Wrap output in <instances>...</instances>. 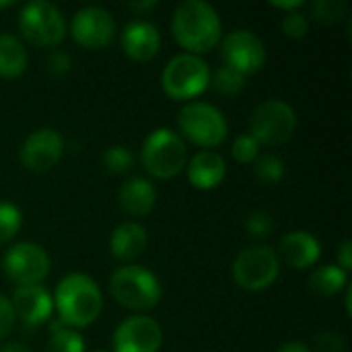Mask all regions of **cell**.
Listing matches in <instances>:
<instances>
[{"label":"cell","mask_w":352,"mask_h":352,"mask_svg":"<svg viewBox=\"0 0 352 352\" xmlns=\"http://www.w3.org/2000/svg\"><path fill=\"white\" fill-rule=\"evenodd\" d=\"M171 33L188 54L200 56L221 43V16L204 0H184L171 16Z\"/></svg>","instance_id":"1"},{"label":"cell","mask_w":352,"mask_h":352,"mask_svg":"<svg viewBox=\"0 0 352 352\" xmlns=\"http://www.w3.org/2000/svg\"><path fill=\"white\" fill-rule=\"evenodd\" d=\"M52 299L60 322L74 330L91 326L103 309V295L99 285L82 272L66 274L56 285Z\"/></svg>","instance_id":"2"},{"label":"cell","mask_w":352,"mask_h":352,"mask_svg":"<svg viewBox=\"0 0 352 352\" xmlns=\"http://www.w3.org/2000/svg\"><path fill=\"white\" fill-rule=\"evenodd\" d=\"M109 293L126 309L148 311L159 305L163 287L155 272L142 266L126 264L120 266L109 278Z\"/></svg>","instance_id":"3"},{"label":"cell","mask_w":352,"mask_h":352,"mask_svg":"<svg viewBox=\"0 0 352 352\" xmlns=\"http://www.w3.org/2000/svg\"><path fill=\"white\" fill-rule=\"evenodd\" d=\"M140 163L151 177L161 182L179 175L188 163V148L184 138L169 128L153 130L142 144Z\"/></svg>","instance_id":"4"},{"label":"cell","mask_w":352,"mask_h":352,"mask_svg":"<svg viewBox=\"0 0 352 352\" xmlns=\"http://www.w3.org/2000/svg\"><path fill=\"white\" fill-rule=\"evenodd\" d=\"M177 126L184 138L202 148L221 146L229 134L225 113L219 107L202 101H192L184 105L177 113Z\"/></svg>","instance_id":"5"},{"label":"cell","mask_w":352,"mask_h":352,"mask_svg":"<svg viewBox=\"0 0 352 352\" xmlns=\"http://www.w3.org/2000/svg\"><path fill=\"white\" fill-rule=\"evenodd\" d=\"M161 85L167 97L188 101L202 95L210 87V68L200 56L179 54L165 64Z\"/></svg>","instance_id":"6"},{"label":"cell","mask_w":352,"mask_h":352,"mask_svg":"<svg viewBox=\"0 0 352 352\" xmlns=\"http://www.w3.org/2000/svg\"><path fill=\"white\" fill-rule=\"evenodd\" d=\"M66 29L62 10L47 0H31L19 12V31L33 45L56 47L66 37Z\"/></svg>","instance_id":"7"},{"label":"cell","mask_w":352,"mask_h":352,"mask_svg":"<svg viewBox=\"0 0 352 352\" xmlns=\"http://www.w3.org/2000/svg\"><path fill=\"white\" fill-rule=\"evenodd\" d=\"M297 128L295 109L283 99L262 101L250 118V136L260 146L285 144Z\"/></svg>","instance_id":"8"},{"label":"cell","mask_w":352,"mask_h":352,"mask_svg":"<svg viewBox=\"0 0 352 352\" xmlns=\"http://www.w3.org/2000/svg\"><path fill=\"white\" fill-rule=\"evenodd\" d=\"M233 280L245 291H264L276 283L280 274V260L268 245H254L243 250L231 268Z\"/></svg>","instance_id":"9"},{"label":"cell","mask_w":352,"mask_h":352,"mask_svg":"<svg viewBox=\"0 0 352 352\" xmlns=\"http://www.w3.org/2000/svg\"><path fill=\"white\" fill-rule=\"evenodd\" d=\"M50 268L47 252L33 241L14 243L2 256V270L16 287L39 285L50 274Z\"/></svg>","instance_id":"10"},{"label":"cell","mask_w":352,"mask_h":352,"mask_svg":"<svg viewBox=\"0 0 352 352\" xmlns=\"http://www.w3.org/2000/svg\"><path fill=\"white\" fill-rule=\"evenodd\" d=\"M221 56L225 66L241 72L243 76L256 74L266 64V45L250 29H237L221 41Z\"/></svg>","instance_id":"11"},{"label":"cell","mask_w":352,"mask_h":352,"mask_svg":"<svg viewBox=\"0 0 352 352\" xmlns=\"http://www.w3.org/2000/svg\"><path fill=\"white\" fill-rule=\"evenodd\" d=\"M70 33L80 47L101 50L116 37V19L101 6H85L72 16Z\"/></svg>","instance_id":"12"},{"label":"cell","mask_w":352,"mask_h":352,"mask_svg":"<svg viewBox=\"0 0 352 352\" xmlns=\"http://www.w3.org/2000/svg\"><path fill=\"white\" fill-rule=\"evenodd\" d=\"M64 155V138L54 128H39L31 132L21 144L19 159L25 169L33 173H45L58 165Z\"/></svg>","instance_id":"13"},{"label":"cell","mask_w":352,"mask_h":352,"mask_svg":"<svg viewBox=\"0 0 352 352\" xmlns=\"http://www.w3.org/2000/svg\"><path fill=\"white\" fill-rule=\"evenodd\" d=\"M111 342L113 352H159L163 330L148 316H132L116 328Z\"/></svg>","instance_id":"14"},{"label":"cell","mask_w":352,"mask_h":352,"mask_svg":"<svg viewBox=\"0 0 352 352\" xmlns=\"http://www.w3.org/2000/svg\"><path fill=\"white\" fill-rule=\"evenodd\" d=\"M10 303L16 320H21L27 328L45 324L54 314V299L41 285L16 287Z\"/></svg>","instance_id":"15"},{"label":"cell","mask_w":352,"mask_h":352,"mask_svg":"<svg viewBox=\"0 0 352 352\" xmlns=\"http://www.w3.org/2000/svg\"><path fill=\"white\" fill-rule=\"evenodd\" d=\"M276 256L287 266L295 270H305V268H311L320 260L322 243L309 231H291L280 239Z\"/></svg>","instance_id":"16"},{"label":"cell","mask_w":352,"mask_h":352,"mask_svg":"<svg viewBox=\"0 0 352 352\" xmlns=\"http://www.w3.org/2000/svg\"><path fill=\"white\" fill-rule=\"evenodd\" d=\"M122 50L134 62H151L161 50V33L148 21H132L122 31Z\"/></svg>","instance_id":"17"},{"label":"cell","mask_w":352,"mask_h":352,"mask_svg":"<svg viewBox=\"0 0 352 352\" xmlns=\"http://www.w3.org/2000/svg\"><path fill=\"white\" fill-rule=\"evenodd\" d=\"M118 204L126 214L144 219L157 204V190L146 177H130L118 190Z\"/></svg>","instance_id":"18"},{"label":"cell","mask_w":352,"mask_h":352,"mask_svg":"<svg viewBox=\"0 0 352 352\" xmlns=\"http://www.w3.org/2000/svg\"><path fill=\"white\" fill-rule=\"evenodd\" d=\"M227 175L225 159L214 151H200L188 163V182L198 190H214Z\"/></svg>","instance_id":"19"},{"label":"cell","mask_w":352,"mask_h":352,"mask_svg":"<svg viewBox=\"0 0 352 352\" xmlns=\"http://www.w3.org/2000/svg\"><path fill=\"white\" fill-rule=\"evenodd\" d=\"M146 231L142 225L138 223H122L113 229L111 239H109V250L113 254V258L122 260V262H132L138 256H142V252L146 250Z\"/></svg>","instance_id":"20"},{"label":"cell","mask_w":352,"mask_h":352,"mask_svg":"<svg viewBox=\"0 0 352 352\" xmlns=\"http://www.w3.org/2000/svg\"><path fill=\"white\" fill-rule=\"evenodd\" d=\"M27 68V50L12 33H0V76L16 78Z\"/></svg>","instance_id":"21"},{"label":"cell","mask_w":352,"mask_h":352,"mask_svg":"<svg viewBox=\"0 0 352 352\" xmlns=\"http://www.w3.org/2000/svg\"><path fill=\"white\" fill-rule=\"evenodd\" d=\"M349 287V272L338 266H322L309 276V291L318 297H334Z\"/></svg>","instance_id":"22"},{"label":"cell","mask_w":352,"mask_h":352,"mask_svg":"<svg viewBox=\"0 0 352 352\" xmlns=\"http://www.w3.org/2000/svg\"><path fill=\"white\" fill-rule=\"evenodd\" d=\"M47 352H85V338L78 330L68 328L62 322H54L50 326Z\"/></svg>","instance_id":"23"},{"label":"cell","mask_w":352,"mask_h":352,"mask_svg":"<svg viewBox=\"0 0 352 352\" xmlns=\"http://www.w3.org/2000/svg\"><path fill=\"white\" fill-rule=\"evenodd\" d=\"M245 80H248V76H243L241 72H237L229 66H221L214 72H210V85L214 87V91H219L221 95H227V97L239 95L245 89Z\"/></svg>","instance_id":"24"},{"label":"cell","mask_w":352,"mask_h":352,"mask_svg":"<svg viewBox=\"0 0 352 352\" xmlns=\"http://www.w3.org/2000/svg\"><path fill=\"white\" fill-rule=\"evenodd\" d=\"M254 173L258 177L260 184H278L285 175V163L280 157L276 155H262L256 159V165H254Z\"/></svg>","instance_id":"25"},{"label":"cell","mask_w":352,"mask_h":352,"mask_svg":"<svg viewBox=\"0 0 352 352\" xmlns=\"http://www.w3.org/2000/svg\"><path fill=\"white\" fill-rule=\"evenodd\" d=\"M103 165H105V169L109 173L122 175V173H128L134 167V155H132V151L128 146L116 144V146H109L103 153Z\"/></svg>","instance_id":"26"},{"label":"cell","mask_w":352,"mask_h":352,"mask_svg":"<svg viewBox=\"0 0 352 352\" xmlns=\"http://www.w3.org/2000/svg\"><path fill=\"white\" fill-rule=\"evenodd\" d=\"M23 225L21 210L10 202H0V245L8 243Z\"/></svg>","instance_id":"27"},{"label":"cell","mask_w":352,"mask_h":352,"mask_svg":"<svg viewBox=\"0 0 352 352\" xmlns=\"http://www.w3.org/2000/svg\"><path fill=\"white\" fill-rule=\"evenodd\" d=\"M346 12V2L344 0H316L311 4V16L320 23L332 25L340 21Z\"/></svg>","instance_id":"28"},{"label":"cell","mask_w":352,"mask_h":352,"mask_svg":"<svg viewBox=\"0 0 352 352\" xmlns=\"http://www.w3.org/2000/svg\"><path fill=\"white\" fill-rule=\"evenodd\" d=\"M245 231L252 239H268L274 231V221L270 217V212L266 210H254L250 212L248 221H245Z\"/></svg>","instance_id":"29"},{"label":"cell","mask_w":352,"mask_h":352,"mask_svg":"<svg viewBox=\"0 0 352 352\" xmlns=\"http://www.w3.org/2000/svg\"><path fill=\"white\" fill-rule=\"evenodd\" d=\"M231 155L237 163L250 165L256 163V159L260 157V144L250 136V134H241L237 136V140L231 146Z\"/></svg>","instance_id":"30"},{"label":"cell","mask_w":352,"mask_h":352,"mask_svg":"<svg viewBox=\"0 0 352 352\" xmlns=\"http://www.w3.org/2000/svg\"><path fill=\"white\" fill-rule=\"evenodd\" d=\"M283 33L291 39H303L307 35V16L299 10H293V12H287L285 19H283Z\"/></svg>","instance_id":"31"},{"label":"cell","mask_w":352,"mask_h":352,"mask_svg":"<svg viewBox=\"0 0 352 352\" xmlns=\"http://www.w3.org/2000/svg\"><path fill=\"white\" fill-rule=\"evenodd\" d=\"M14 324H16V316L12 303L4 293H0V340H4L12 332Z\"/></svg>","instance_id":"32"},{"label":"cell","mask_w":352,"mask_h":352,"mask_svg":"<svg viewBox=\"0 0 352 352\" xmlns=\"http://www.w3.org/2000/svg\"><path fill=\"white\" fill-rule=\"evenodd\" d=\"M72 66V60L66 52L62 50H52L47 54V70L54 74H66Z\"/></svg>","instance_id":"33"},{"label":"cell","mask_w":352,"mask_h":352,"mask_svg":"<svg viewBox=\"0 0 352 352\" xmlns=\"http://www.w3.org/2000/svg\"><path fill=\"white\" fill-rule=\"evenodd\" d=\"M316 344H318V351L322 352H344L346 349V342L342 340V336L334 332H324L322 336L316 338Z\"/></svg>","instance_id":"34"},{"label":"cell","mask_w":352,"mask_h":352,"mask_svg":"<svg viewBox=\"0 0 352 352\" xmlns=\"http://www.w3.org/2000/svg\"><path fill=\"white\" fill-rule=\"evenodd\" d=\"M338 268H342L344 272L352 270V243L351 239H344L340 243V250H338Z\"/></svg>","instance_id":"35"},{"label":"cell","mask_w":352,"mask_h":352,"mask_svg":"<svg viewBox=\"0 0 352 352\" xmlns=\"http://www.w3.org/2000/svg\"><path fill=\"white\" fill-rule=\"evenodd\" d=\"M276 352H311L303 342H285Z\"/></svg>","instance_id":"36"},{"label":"cell","mask_w":352,"mask_h":352,"mask_svg":"<svg viewBox=\"0 0 352 352\" xmlns=\"http://www.w3.org/2000/svg\"><path fill=\"white\" fill-rule=\"evenodd\" d=\"M274 8H283L287 12H293V10H299L303 6V0H293V2H272Z\"/></svg>","instance_id":"37"},{"label":"cell","mask_w":352,"mask_h":352,"mask_svg":"<svg viewBox=\"0 0 352 352\" xmlns=\"http://www.w3.org/2000/svg\"><path fill=\"white\" fill-rule=\"evenodd\" d=\"M0 352H31V349L21 342H6L4 346H0Z\"/></svg>","instance_id":"38"},{"label":"cell","mask_w":352,"mask_h":352,"mask_svg":"<svg viewBox=\"0 0 352 352\" xmlns=\"http://www.w3.org/2000/svg\"><path fill=\"white\" fill-rule=\"evenodd\" d=\"M128 6H130L132 10H138V12H142V10L155 8V6H157V2H153V0H151V2H138V4L134 2V4H128Z\"/></svg>","instance_id":"39"},{"label":"cell","mask_w":352,"mask_h":352,"mask_svg":"<svg viewBox=\"0 0 352 352\" xmlns=\"http://www.w3.org/2000/svg\"><path fill=\"white\" fill-rule=\"evenodd\" d=\"M8 6H14V0H6V2H0V8H8Z\"/></svg>","instance_id":"40"},{"label":"cell","mask_w":352,"mask_h":352,"mask_svg":"<svg viewBox=\"0 0 352 352\" xmlns=\"http://www.w3.org/2000/svg\"><path fill=\"white\" fill-rule=\"evenodd\" d=\"M91 352H105V351H91Z\"/></svg>","instance_id":"41"}]
</instances>
